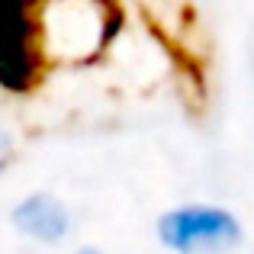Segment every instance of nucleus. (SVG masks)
I'll list each match as a JSON object with an SVG mask.
<instances>
[{
	"instance_id": "f03ea898",
	"label": "nucleus",
	"mask_w": 254,
	"mask_h": 254,
	"mask_svg": "<svg viewBox=\"0 0 254 254\" xmlns=\"http://www.w3.org/2000/svg\"><path fill=\"white\" fill-rule=\"evenodd\" d=\"M13 222L19 232L39 238V242H58L68 232V209L52 196H29L13 212Z\"/></svg>"
},
{
	"instance_id": "7ed1b4c3",
	"label": "nucleus",
	"mask_w": 254,
	"mask_h": 254,
	"mask_svg": "<svg viewBox=\"0 0 254 254\" xmlns=\"http://www.w3.org/2000/svg\"><path fill=\"white\" fill-rule=\"evenodd\" d=\"M6 151H10V132H6L3 123H0V158H3Z\"/></svg>"
},
{
	"instance_id": "f257e3e1",
	"label": "nucleus",
	"mask_w": 254,
	"mask_h": 254,
	"mask_svg": "<svg viewBox=\"0 0 254 254\" xmlns=\"http://www.w3.org/2000/svg\"><path fill=\"white\" fill-rule=\"evenodd\" d=\"M161 242L174 251H206V248H232L242 238V225L232 212L216 206H184L171 209L158 222Z\"/></svg>"
}]
</instances>
